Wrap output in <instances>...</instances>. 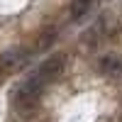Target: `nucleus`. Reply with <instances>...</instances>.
Returning <instances> with one entry per match:
<instances>
[{"label": "nucleus", "instance_id": "39448f33", "mask_svg": "<svg viewBox=\"0 0 122 122\" xmlns=\"http://www.w3.org/2000/svg\"><path fill=\"white\" fill-rule=\"evenodd\" d=\"M0 78H3V66H0Z\"/></svg>", "mask_w": 122, "mask_h": 122}, {"label": "nucleus", "instance_id": "20e7f679", "mask_svg": "<svg viewBox=\"0 0 122 122\" xmlns=\"http://www.w3.org/2000/svg\"><path fill=\"white\" fill-rule=\"evenodd\" d=\"M29 64V54L25 49H12V51H7L3 59H0V66L3 68H10V71H17V68H25Z\"/></svg>", "mask_w": 122, "mask_h": 122}, {"label": "nucleus", "instance_id": "f03ea898", "mask_svg": "<svg viewBox=\"0 0 122 122\" xmlns=\"http://www.w3.org/2000/svg\"><path fill=\"white\" fill-rule=\"evenodd\" d=\"M95 68L110 81V83L122 86V54H117V51H103L95 59Z\"/></svg>", "mask_w": 122, "mask_h": 122}, {"label": "nucleus", "instance_id": "7ed1b4c3", "mask_svg": "<svg viewBox=\"0 0 122 122\" xmlns=\"http://www.w3.org/2000/svg\"><path fill=\"white\" fill-rule=\"evenodd\" d=\"M117 29H120V25H117V20L110 15V12H105V15H100L98 20H95V25L90 27V32H88V37L93 39V42H105V39H110V37H115L117 34Z\"/></svg>", "mask_w": 122, "mask_h": 122}, {"label": "nucleus", "instance_id": "f257e3e1", "mask_svg": "<svg viewBox=\"0 0 122 122\" xmlns=\"http://www.w3.org/2000/svg\"><path fill=\"white\" fill-rule=\"evenodd\" d=\"M66 66H68V54H66V51L51 54L49 59H44L42 64H39L32 73L25 78V83L32 86L34 90H39V93H46V88L51 86L54 81H59L61 76H64Z\"/></svg>", "mask_w": 122, "mask_h": 122}]
</instances>
